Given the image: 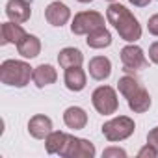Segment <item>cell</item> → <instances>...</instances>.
<instances>
[{
    "instance_id": "13",
    "label": "cell",
    "mask_w": 158,
    "mask_h": 158,
    "mask_svg": "<svg viewBox=\"0 0 158 158\" xmlns=\"http://www.w3.org/2000/svg\"><path fill=\"white\" fill-rule=\"evenodd\" d=\"M32 80H34L35 88L43 89V88H47V86H50V84H54V82L58 80V73H56V69H54L52 65L41 63V65H37V67L34 69Z\"/></svg>"
},
{
    "instance_id": "3",
    "label": "cell",
    "mask_w": 158,
    "mask_h": 158,
    "mask_svg": "<svg viewBox=\"0 0 158 158\" xmlns=\"http://www.w3.org/2000/svg\"><path fill=\"white\" fill-rule=\"evenodd\" d=\"M136 130V123L132 117L128 115H119V117H114L110 121H106L102 125V136L108 139V141H123L127 138H130Z\"/></svg>"
},
{
    "instance_id": "18",
    "label": "cell",
    "mask_w": 158,
    "mask_h": 158,
    "mask_svg": "<svg viewBox=\"0 0 158 158\" xmlns=\"http://www.w3.org/2000/svg\"><path fill=\"white\" fill-rule=\"evenodd\" d=\"M127 102H128V108H130L134 114H143V112H147V110L151 108V95H149V91L141 86L136 93H132V95L127 99Z\"/></svg>"
},
{
    "instance_id": "12",
    "label": "cell",
    "mask_w": 158,
    "mask_h": 158,
    "mask_svg": "<svg viewBox=\"0 0 158 158\" xmlns=\"http://www.w3.org/2000/svg\"><path fill=\"white\" fill-rule=\"evenodd\" d=\"M63 82H65V88L69 91H82L88 84V78H86V73L84 69L80 67H71V69H65V74H63Z\"/></svg>"
},
{
    "instance_id": "22",
    "label": "cell",
    "mask_w": 158,
    "mask_h": 158,
    "mask_svg": "<svg viewBox=\"0 0 158 158\" xmlns=\"http://www.w3.org/2000/svg\"><path fill=\"white\" fill-rule=\"evenodd\" d=\"M102 158H127V151L121 147H108L102 151Z\"/></svg>"
},
{
    "instance_id": "23",
    "label": "cell",
    "mask_w": 158,
    "mask_h": 158,
    "mask_svg": "<svg viewBox=\"0 0 158 158\" xmlns=\"http://www.w3.org/2000/svg\"><path fill=\"white\" fill-rule=\"evenodd\" d=\"M156 156H158V149L152 147L151 143H145L138 152V158H156Z\"/></svg>"
},
{
    "instance_id": "5",
    "label": "cell",
    "mask_w": 158,
    "mask_h": 158,
    "mask_svg": "<svg viewBox=\"0 0 158 158\" xmlns=\"http://www.w3.org/2000/svg\"><path fill=\"white\" fill-rule=\"evenodd\" d=\"M91 102L93 108L102 114V115H112L117 112L119 108V101H117V93L114 88L110 86H99L93 93H91Z\"/></svg>"
},
{
    "instance_id": "6",
    "label": "cell",
    "mask_w": 158,
    "mask_h": 158,
    "mask_svg": "<svg viewBox=\"0 0 158 158\" xmlns=\"http://www.w3.org/2000/svg\"><path fill=\"white\" fill-rule=\"evenodd\" d=\"M95 154H97L95 145L89 139L76 138L71 134H67L65 145L60 151V156H63V158H93Z\"/></svg>"
},
{
    "instance_id": "4",
    "label": "cell",
    "mask_w": 158,
    "mask_h": 158,
    "mask_svg": "<svg viewBox=\"0 0 158 158\" xmlns=\"http://www.w3.org/2000/svg\"><path fill=\"white\" fill-rule=\"evenodd\" d=\"M102 26H104V17L99 11L89 10V11H80L74 15L71 23V32L74 35H88L93 30L102 28Z\"/></svg>"
},
{
    "instance_id": "19",
    "label": "cell",
    "mask_w": 158,
    "mask_h": 158,
    "mask_svg": "<svg viewBox=\"0 0 158 158\" xmlns=\"http://www.w3.org/2000/svg\"><path fill=\"white\" fill-rule=\"evenodd\" d=\"M86 43L89 48H106L112 45V34L106 30V26L93 30L91 34L86 35Z\"/></svg>"
},
{
    "instance_id": "15",
    "label": "cell",
    "mask_w": 158,
    "mask_h": 158,
    "mask_svg": "<svg viewBox=\"0 0 158 158\" xmlns=\"http://www.w3.org/2000/svg\"><path fill=\"white\" fill-rule=\"evenodd\" d=\"M84 61V54L74 48V47H65L58 54V63L61 69H71V67H80Z\"/></svg>"
},
{
    "instance_id": "28",
    "label": "cell",
    "mask_w": 158,
    "mask_h": 158,
    "mask_svg": "<svg viewBox=\"0 0 158 158\" xmlns=\"http://www.w3.org/2000/svg\"><path fill=\"white\" fill-rule=\"evenodd\" d=\"M80 4H89V2H93V0H78Z\"/></svg>"
},
{
    "instance_id": "17",
    "label": "cell",
    "mask_w": 158,
    "mask_h": 158,
    "mask_svg": "<svg viewBox=\"0 0 158 158\" xmlns=\"http://www.w3.org/2000/svg\"><path fill=\"white\" fill-rule=\"evenodd\" d=\"M17 50H19V54H21L23 58H26V60L37 58L39 52H41V41H39L37 35L26 34V35L21 39V43L17 45Z\"/></svg>"
},
{
    "instance_id": "21",
    "label": "cell",
    "mask_w": 158,
    "mask_h": 158,
    "mask_svg": "<svg viewBox=\"0 0 158 158\" xmlns=\"http://www.w3.org/2000/svg\"><path fill=\"white\" fill-rule=\"evenodd\" d=\"M141 86H143V84L138 80V78H136V76H130V74H125V76H121L119 80H117V89H119V93H121L125 99H128L132 93H136Z\"/></svg>"
},
{
    "instance_id": "14",
    "label": "cell",
    "mask_w": 158,
    "mask_h": 158,
    "mask_svg": "<svg viewBox=\"0 0 158 158\" xmlns=\"http://www.w3.org/2000/svg\"><path fill=\"white\" fill-rule=\"evenodd\" d=\"M63 123L73 130H82L88 125V114L80 106H69L63 112Z\"/></svg>"
},
{
    "instance_id": "7",
    "label": "cell",
    "mask_w": 158,
    "mask_h": 158,
    "mask_svg": "<svg viewBox=\"0 0 158 158\" xmlns=\"http://www.w3.org/2000/svg\"><path fill=\"white\" fill-rule=\"evenodd\" d=\"M119 56H121V63H123L125 71H128V73L130 71H141V69H145L149 65L143 48L138 47V45H134V43L123 47L121 52H119Z\"/></svg>"
},
{
    "instance_id": "29",
    "label": "cell",
    "mask_w": 158,
    "mask_h": 158,
    "mask_svg": "<svg viewBox=\"0 0 158 158\" xmlns=\"http://www.w3.org/2000/svg\"><path fill=\"white\" fill-rule=\"evenodd\" d=\"M108 2H115V0H108Z\"/></svg>"
},
{
    "instance_id": "20",
    "label": "cell",
    "mask_w": 158,
    "mask_h": 158,
    "mask_svg": "<svg viewBox=\"0 0 158 158\" xmlns=\"http://www.w3.org/2000/svg\"><path fill=\"white\" fill-rule=\"evenodd\" d=\"M67 139V132L61 130H52L47 138H45V149L48 154H60V151L63 149Z\"/></svg>"
},
{
    "instance_id": "11",
    "label": "cell",
    "mask_w": 158,
    "mask_h": 158,
    "mask_svg": "<svg viewBox=\"0 0 158 158\" xmlns=\"http://www.w3.org/2000/svg\"><path fill=\"white\" fill-rule=\"evenodd\" d=\"M89 76L97 82H102L112 74V61L106 58V56H95L89 60Z\"/></svg>"
},
{
    "instance_id": "9",
    "label": "cell",
    "mask_w": 158,
    "mask_h": 158,
    "mask_svg": "<svg viewBox=\"0 0 158 158\" xmlns=\"http://www.w3.org/2000/svg\"><path fill=\"white\" fill-rule=\"evenodd\" d=\"M6 15L13 23H26L32 17V4L28 0H10L6 4Z\"/></svg>"
},
{
    "instance_id": "25",
    "label": "cell",
    "mask_w": 158,
    "mask_h": 158,
    "mask_svg": "<svg viewBox=\"0 0 158 158\" xmlns=\"http://www.w3.org/2000/svg\"><path fill=\"white\" fill-rule=\"evenodd\" d=\"M149 60L158 65V41H154V43L149 47Z\"/></svg>"
},
{
    "instance_id": "1",
    "label": "cell",
    "mask_w": 158,
    "mask_h": 158,
    "mask_svg": "<svg viewBox=\"0 0 158 158\" xmlns=\"http://www.w3.org/2000/svg\"><path fill=\"white\" fill-rule=\"evenodd\" d=\"M106 19L115 28V32L119 34L123 41L136 43L138 39H141V24L138 23V19L127 6L119 2H110L106 10Z\"/></svg>"
},
{
    "instance_id": "27",
    "label": "cell",
    "mask_w": 158,
    "mask_h": 158,
    "mask_svg": "<svg viewBox=\"0 0 158 158\" xmlns=\"http://www.w3.org/2000/svg\"><path fill=\"white\" fill-rule=\"evenodd\" d=\"M128 2L134 6V8H145L151 4V0H128Z\"/></svg>"
},
{
    "instance_id": "24",
    "label": "cell",
    "mask_w": 158,
    "mask_h": 158,
    "mask_svg": "<svg viewBox=\"0 0 158 158\" xmlns=\"http://www.w3.org/2000/svg\"><path fill=\"white\" fill-rule=\"evenodd\" d=\"M147 30H149L151 35H156V37H158V13L152 15V17H149V21H147Z\"/></svg>"
},
{
    "instance_id": "16",
    "label": "cell",
    "mask_w": 158,
    "mask_h": 158,
    "mask_svg": "<svg viewBox=\"0 0 158 158\" xmlns=\"http://www.w3.org/2000/svg\"><path fill=\"white\" fill-rule=\"evenodd\" d=\"M24 35H26V32L19 23L8 21L2 24V41L0 43L2 45H19Z\"/></svg>"
},
{
    "instance_id": "2",
    "label": "cell",
    "mask_w": 158,
    "mask_h": 158,
    "mask_svg": "<svg viewBox=\"0 0 158 158\" xmlns=\"http://www.w3.org/2000/svg\"><path fill=\"white\" fill-rule=\"evenodd\" d=\"M34 76L30 63L21 60H4L0 65V80L11 88H26Z\"/></svg>"
},
{
    "instance_id": "26",
    "label": "cell",
    "mask_w": 158,
    "mask_h": 158,
    "mask_svg": "<svg viewBox=\"0 0 158 158\" xmlns=\"http://www.w3.org/2000/svg\"><path fill=\"white\" fill-rule=\"evenodd\" d=\"M147 143H151L152 147L158 149V127H154V128L147 134Z\"/></svg>"
},
{
    "instance_id": "8",
    "label": "cell",
    "mask_w": 158,
    "mask_h": 158,
    "mask_svg": "<svg viewBox=\"0 0 158 158\" xmlns=\"http://www.w3.org/2000/svg\"><path fill=\"white\" fill-rule=\"evenodd\" d=\"M45 19L50 26H56V28H61L69 19H71V10L67 4L60 2V0H56V2H50L47 8H45Z\"/></svg>"
},
{
    "instance_id": "10",
    "label": "cell",
    "mask_w": 158,
    "mask_h": 158,
    "mask_svg": "<svg viewBox=\"0 0 158 158\" xmlns=\"http://www.w3.org/2000/svg\"><path fill=\"white\" fill-rule=\"evenodd\" d=\"M28 132L35 139H45L52 132V119L45 114H35L28 121Z\"/></svg>"
}]
</instances>
